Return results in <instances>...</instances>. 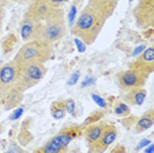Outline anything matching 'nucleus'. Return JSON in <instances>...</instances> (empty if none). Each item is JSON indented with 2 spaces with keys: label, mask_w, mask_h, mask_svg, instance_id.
I'll return each instance as SVG.
<instances>
[{
  "label": "nucleus",
  "mask_w": 154,
  "mask_h": 153,
  "mask_svg": "<svg viewBox=\"0 0 154 153\" xmlns=\"http://www.w3.org/2000/svg\"><path fill=\"white\" fill-rule=\"evenodd\" d=\"M113 114L117 115L120 117H127L131 114V108L127 103H124L122 100H117L113 104Z\"/></svg>",
  "instance_id": "obj_20"
},
{
  "label": "nucleus",
  "mask_w": 154,
  "mask_h": 153,
  "mask_svg": "<svg viewBox=\"0 0 154 153\" xmlns=\"http://www.w3.org/2000/svg\"><path fill=\"white\" fill-rule=\"evenodd\" d=\"M53 46L42 42V41H29L25 42L19 49L17 54L13 58L16 65H33V64H46L49 60L53 58Z\"/></svg>",
  "instance_id": "obj_2"
},
{
  "label": "nucleus",
  "mask_w": 154,
  "mask_h": 153,
  "mask_svg": "<svg viewBox=\"0 0 154 153\" xmlns=\"http://www.w3.org/2000/svg\"><path fill=\"white\" fill-rule=\"evenodd\" d=\"M46 75V67L44 64L33 65H17V90L25 92L26 90L34 87Z\"/></svg>",
  "instance_id": "obj_4"
},
{
  "label": "nucleus",
  "mask_w": 154,
  "mask_h": 153,
  "mask_svg": "<svg viewBox=\"0 0 154 153\" xmlns=\"http://www.w3.org/2000/svg\"><path fill=\"white\" fill-rule=\"evenodd\" d=\"M30 124H32V120L26 119L21 123V127H20L19 135H17V141L21 147H26L29 145L33 140V135L30 132Z\"/></svg>",
  "instance_id": "obj_16"
},
{
  "label": "nucleus",
  "mask_w": 154,
  "mask_h": 153,
  "mask_svg": "<svg viewBox=\"0 0 154 153\" xmlns=\"http://www.w3.org/2000/svg\"><path fill=\"white\" fill-rule=\"evenodd\" d=\"M41 30H42V23L40 21L23 19L21 23H20V37H21L24 42L38 40Z\"/></svg>",
  "instance_id": "obj_11"
},
{
  "label": "nucleus",
  "mask_w": 154,
  "mask_h": 153,
  "mask_svg": "<svg viewBox=\"0 0 154 153\" xmlns=\"http://www.w3.org/2000/svg\"><path fill=\"white\" fill-rule=\"evenodd\" d=\"M106 112H104L103 110L101 111H94L91 115L87 116V119L85 120V123H83V126H90V124H94V123H97V121H100V119H103Z\"/></svg>",
  "instance_id": "obj_21"
},
{
  "label": "nucleus",
  "mask_w": 154,
  "mask_h": 153,
  "mask_svg": "<svg viewBox=\"0 0 154 153\" xmlns=\"http://www.w3.org/2000/svg\"><path fill=\"white\" fill-rule=\"evenodd\" d=\"M32 153H67V148L59 147L54 141L48 140L41 147H37Z\"/></svg>",
  "instance_id": "obj_17"
},
{
  "label": "nucleus",
  "mask_w": 154,
  "mask_h": 153,
  "mask_svg": "<svg viewBox=\"0 0 154 153\" xmlns=\"http://www.w3.org/2000/svg\"><path fill=\"white\" fill-rule=\"evenodd\" d=\"M0 107H2V103H0Z\"/></svg>",
  "instance_id": "obj_36"
},
{
  "label": "nucleus",
  "mask_w": 154,
  "mask_h": 153,
  "mask_svg": "<svg viewBox=\"0 0 154 153\" xmlns=\"http://www.w3.org/2000/svg\"><path fill=\"white\" fill-rule=\"evenodd\" d=\"M148 144H150V141L148 140V139H145V140H142L141 142H140V145H138V149H141V148H143V147H146Z\"/></svg>",
  "instance_id": "obj_34"
},
{
  "label": "nucleus",
  "mask_w": 154,
  "mask_h": 153,
  "mask_svg": "<svg viewBox=\"0 0 154 153\" xmlns=\"http://www.w3.org/2000/svg\"><path fill=\"white\" fill-rule=\"evenodd\" d=\"M8 153H25V152H24L23 149L20 148L17 144H15V142H12V144H11V147H9V151H8Z\"/></svg>",
  "instance_id": "obj_29"
},
{
  "label": "nucleus",
  "mask_w": 154,
  "mask_h": 153,
  "mask_svg": "<svg viewBox=\"0 0 154 153\" xmlns=\"http://www.w3.org/2000/svg\"><path fill=\"white\" fill-rule=\"evenodd\" d=\"M136 120H137V117H133V116H131V117H124V120H122V124H124L125 127L128 128V130H131L132 128V124L133 123H136Z\"/></svg>",
  "instance_id": "obj_26"
},
{
  "label": "nucleus",
  "mask_w": 154,
  "mask_h": 153,
  "mask_svg": "<svg viewBox=\"0 0 154 153\" xmlns=\"http://www.w3.org/2000/svg\"><path fill=\"white\" fill-rule=\"evenodd\" d=\"M125 152H127V148H125L124 145H121V144H117L109 153H125Z\"/></svg>",
  "instance_id": "obj_32"
},
{
  "label": "nucleus",
  "mask_w": 154,
  "mask_h": 153,
  "mask_svg": "<svg viewBox=\"0 0 154 153\" xmlns=\"http://www.w3.org/2000/svg\"><path fill=\"white\" fill-rule=\"evenodd\" d=\"M117 139V128L115 124L107 121L103 132L99 136V139L88 145V153H106L108 148L116 141Z\"/></svg>",
  "instance_id": "obj_7"
},
{
  "label": "nucleus",
  "mask_w": 154,
  "mask_h": 153,
  "mask_svg": "<svg viewBox=\"0 0 154 153\" xmlns=\"http://www.w3.org/2000/svg\"><path fill=\"white\" fill-rule=\"evenodd\" d=\"M66 30H67V27H66L63 9H53L50 15L46 17V20L42 23V30H41L38 41H42L48 45H53L58 42L61 38H63Z\"/></svg>",
  "instance_id": "obj_3"
},
{
  "label": "nucleus",
  "mask_w": 154,
  "mask_h": 153,
  "mask_svg": "<svg viewBox=\"0 0 154 153\" xmlns=\"http://www.w3.org/2000/svg\"><path fill=\"white\" fill-rule=\"evenodd\" d=\"M145 49H146V45H140V46H137L134 50L132 52V57H133V58H136V57H137V55L141 54V53H142V52L145 50Z\"/></svg>",
  "instance_id": "obj_30"
},
{
  "label": "nucleus",
  "mask_w": 154,
  "mask_h": 153,
  "mask_svg": "<svg viewBox=\"0 0 154 153\" xmlns=\"http://www.w3.org/2000/svg\"><path fill=\"white\" fill-rule=\"evenodd\" d=\"M24 98V92H20L19 90H13L4 94V95H0V103L2 107H4L5 110H13L16 107H19V104L23 102Z\"/></svg>",
  "instance_id": "obj_13"
},
{
  "label": "nucleus",
  "mask_w": 154,
  "mask_h": 153,
  "mask_svg": "<svg viewBox=\"0 0 154 153\" xmlns=\"http://www.w3.org/2000/svg\"><path fill=\"white\" fill-rule=\"evenodd\" d=\"M117 4L119 0H88L76 16L71 27V34L86 45L94 44L107 20L116 11Z\"/></svg>",
  "instance_id": "obj_1"
},
{
  "label": "nucleus",
  "mask_w": 154,
  "mask_h": 153,
  "mask_svg": "<svg viewBox=\"0 0 154 153\" xmlns=\"http://www.w3.org/2000/svg\"><path fill=\"white\" fill-rule=\"evenodd\" d=\"M146 96H148V92L143 87L133 89L131 91H127L122 102L127 103L128 106H141L145 103Z\"/></svg>",
  "instance_id": "obj_14"
},
{
  "label": "nucleus",
  "mask_w": 154,
  "mask_h": 153,
  "mask_svg": "<svg viewBox=\"0 0 154 153\" xmlns=\"http://www.w3.org/2000/svg\"><path fill=\"white\" fill-rule=\"evenodd\" d=\"M30 0H0V4H3L7 8L9 5H13V4H24V3H28Z\"/></svg>",
  "instance_id": "obj_25"
},
{
  "label": "nucleus",
  "mask_w": 154,
  "mask_h": 153,
  "mask_svg": "<svg viewBox=\"0 0 154 153\" xmlns=\"http://www.w3.org/2000/svg\"><path fill=\"white\" fill-rule=\"evenodd\" d=\"M128 67L137 69V70L150 75L154 71V48H146L141 54L137 55L132 62H129Z\"/></svg>",
  "instance_id": "obj_10"
},
{
  "label": "nucleus",
  "mask_w": 154,
  "mask_h": 153,
  "mask_svg": "<svg viewBox=\"0 0 154 153\" xmlns=\"http://www.w3.org/2000/svg\"><path fill=\"white\" fill-rule=\"evenodd\" d=\"M4 16H5V7L3 4H0V36H2V30H3V21H4Z\"/></svg>",
  "instance_id": "obj_27"
},
{
  "label": "nucleus",
  "mask_w": 154,
  "mask_h": 153,
  "mask_svg": "<svg viewBox=\"0 0 154 153\" xmlns=\"http://www.w3.org/2000/svg\"><path fill=\"white\" fill-rule=\"evenodd\" d=\"M17 90V65L13 61L0 66V95Z\"/></svg>",
  "instance_id": "obj_8"
},
{
  "label": "nucleus",
  "mask_w": 154,
  "mask_h": 153,
  "mask_svg": "<svg viewBox=\"0 0 154 153\" xmlns=\"http://www.w3.org/2000/svg\"><path fill=\"white\" fill-rule=\"evenodd\" d=\"M63 103H65L66 112H69L71 115H75V110H76L75 100L74 99H66V100H63Z\"/></svg>",
  "instance_id": "obj_24"
},
{
  "label": "nucleus",
  "mask_w": 154,
  "mask_h": 153,
  "mask_svg": "<svg viewBox=\"0 0 154 153\" xmlns=\"http://www.w3.org/2000/svg\"><path fill=\"white\" fill-rule=\"evenodd\" d=\"M83 131H85V126H83V124H70V126H66L62 128L50 140L54 141L59 147L67 148L71 141H74L76 139H79L80 136H83Z\"/></svg>",
  "instance_id": "obj_9"
},
{
  "label": "nucleus",
  "mask_w": 154,
  "mask_h": 153,
  "mask_svg": "<svg viewBox=\"0 0 154 153\" xmlns=\"http://www.w3.org/2000/svg\"><path fill=\"white\" fill-rule=\"evenodd\" d=\"M23 112H24V108H23V107H20V108H16L15 111H13V114L11 115L9 120H16V119H19V117L23 115Z\"/></svg>",
  "instance_id": "obj_28"
},
{
  "label": "nucleus",
  "mask_w": 154,
  "mask_h": 153,
  "mask_svg": "<svg viewBox=\"0 0 154 153\" xmlns=\"http://www.w3.org/2000/svg\"><path fill=\"white\" fill-rule=\"evenodd\" d=\"M50 114L53 116V119L55 120H61L65 117V115L67 114L65 108V103L63 100H54L50 106Z\"/></svg>",
  "instance_id": "obj_18"
},
{
  "label": "nucleus",
  "mask_w": 154,
  "mask_h": 153,
  "mask_svg": "<svg viewBox=\"0 0 154 153\" xmlns=\"http://www.w3.org/2000/svg\"><path fill=\"white\" fill-rule=\"evenodd\" d=\"M133 16L137 28L142 30L154 27V0H138L133 9Z\"/></svg>",
  "instance_id": "obj_6"
},
{
  "label": "nucleus",
  "mask_w": 154,
  "mask_h": 153,
  "mask_svg": "<svg viewBox=\"0 0 154 153\" xmlns=\"http://www.w3.org/2000/svg\"><path fill=\"white\" fill-rule=\"evenodd\" d=\"M149 75L137 70V69L128 67L116 74V83L121 91H131L133 89H140L145 86Z\"/></svg>",
  "instance_id": "obj_5"
},
{
  "label": "nucleus",
  "mask_w": 154,
  "mask_h": 153,
  "mask_svg": "<svg viewBox=\"0 0 154 153\" xmlns=\"http://www.w3.org/2000/svg\"><path fill=\"white\" fill-rule=\"evenodd\" d=\"M106 123L107 121H97V123H94V124H90V126L85 127L83 136H85L87 144L91 145L92 142H95L97 139H99V136L104 130V127H106Z\"/></svg>",
  "instance_id": "obj_15"
},
{
  "label": "nucleus",
  "mask_w": 154,
  "mask_h": 153,
  "mask_svg": "<svg viewBox=\"0 0 154 153\" xmlns=\"http://www.w3.org/2000/svg\"><path fill=\"white\" fill-rule=\"evenodd\" d=\"M153 124H154V110L149 108L148 111H145V114H142L140 117H137L133 132L136 135L142 133V132L150 130L153 127Z\"/></svg>",
  "instance_id": "obj_12"
},
{
  "label": "nucleus",
  "mask_w": 154,
  "mask_h": 153,
  "mask_svg": "<svg viewBox=\"0 0 154 153\" xmlns=\"http://www.w3.org/2000/svg\"><path fill=\"white\" fill-rule=\"evenodd\" d=\"M37 2L48 5L49 8L55 9V8H62V5H63L65 3H67L69 0H37Z\"/></svg>",
  "instance_id": "obj_22"
},
{
  "label": "nucleus",
  "mask_w": 154,
  "mask_h": 153,
  "mask_svg": "<svg viewBox=\"0 0 154 153\" xmlns=\"http://www.w3.org/2000/svg\"><path fill=\"white\" fill-rule=\"evenodd\" d=\"M75 15H76V3L72 5V8L70 9V16H69V20H70V25L74 24V19H75Z\"/></svg>",
  "instance_id": "obj_31"
},
{
  "label": "nucleus",
  "mask_w": 154,
  "mask_h": 153,
  "mask_svg": "<svg viewBox=\"0 0 154 153\" xmlns=\"http://www.w3.org/2000/svg\"><path fill=\"white\" fill-rule=\"evenodd\" d=\"M17 45V36L15 33H11L8 34L2 42V48H3V53L4 54H8L15 49V46Z\"/></svg>",
  "instance_id": "obj_19"
},
{
  "label": "nucleus",
  "mask_w": 154,
  "mask_h": 153,
  "mask_svg": "<svg viewBox=\"0 0 154 153\" xmlns=\"http://www.w3.org/2000/svg\"><path fill=\"white\" fill-rule=\"evenodd\" d=\"M71 76H72V78H70V79H69L67 85H74V83H75L76 81H78V78H79V71H75Z\"/></svg>",
  "instance_id": "obj_33"
},
{
  "label": "nucleus",
  "mask_w": 154,
  "mask_h": 153,
  "mask_svg": "<svg viewBox=\"0 0 154 153\" xmlns=\"http://www.w3.org/2000/svg\"><path fill=\"white\" fill-rule=\"evenodd\" d=\"M91 98H92V100L95 102L97 106L101 107V108H107V100L104 99V98H101V96L99 95L97 92H91Z\"/></svg>",
  "instance_id": "obj_23"
},
{
  "label": "nucleus",
  "mask_w": 154,
  "mask_h": 153,
  "mask_svg": "<svg viewBox=\"0 0 154 153\" xmlns=\"http://www.w3.org/2000/svg\"><path fill=\"white\" fill-rule=\"evenodd\" d=\"M145 153H153V145H152V144L149 145V148L145 149Z\"/></svg>",
  "instance_id": "obj_35"
}]
</instances>
